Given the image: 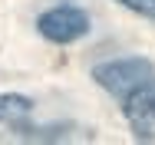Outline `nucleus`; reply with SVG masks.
I'll return each mask as SVG.
<instances>
[{"mask_svg": "<svg viewBox=\"0 0 155 145\" xmlns=\"http://www.w3.org/2000/svg\"><path fill=\"white\" fill-rule=\"evenodd\" d=\"M93 79L106 92H112L116 99H125V96H132L145 86H155V66L142 56L109 59V63H99L93 69Z\"/></svg>", "mask_w": 155, "mask_h": 145, "instance_id": "obj_1", "label": "nucleus"}, {"mask_svg": "<svg viewBox=\"0 0 155 145\" xmlns=\"http://www.w3.org/2000/svg\"><path fill=\"white\" fill-rule=\"evenodd\" d=\"M36 27L50 43H76L89 33V17L79 7H53V10L40 13Z\"/></svg>", "mask_w": 155, "mask_h": 145, "instance_id": "obj_2", "label": "nucleus"}, {"mask_svg": "<svg viewBox=\"0 0 155 145\" xmlns=\"http://www.w3.org/2000/svg\"><path fill=\"white\" fill-rule=\"evenodd\" d=\"M125 119L139 142H155V86H145L122 99Z\"/></svg>", "mask_w": 155, "mask_h": 145, "instance_id": "obj_3", "label": "nucleus"}, {"mask_svg": "<svg viewBox=\"0 0 155 145\" xmlns=\"http://www.w3.org/2000/svg\"><path fill=\"white\" fill-rule=\"evenodd\" d=\"M30 112H33V102L27 99V96H17V92L0 96V125L20 129V125H27Z\"/></svg>", "mask_w": 155, "mask_h": 145, "instance_id": "obj_4", "label": "nucleus"}, {"mask_svg": "<svg viewBox=\"0 0 155 145\" xmlns=\"http://www.w3.org/2000/svg\"><path fill=\"white\" fill-rule=\"evenodd\" d=\"M119 3H122L125 10L145 17V20H155V0H119Z\"/></svg>", "mask_w": 155, "mask_h": 145, "instance_id": "obj_5", "label": "nucleus"}]
</instances>
